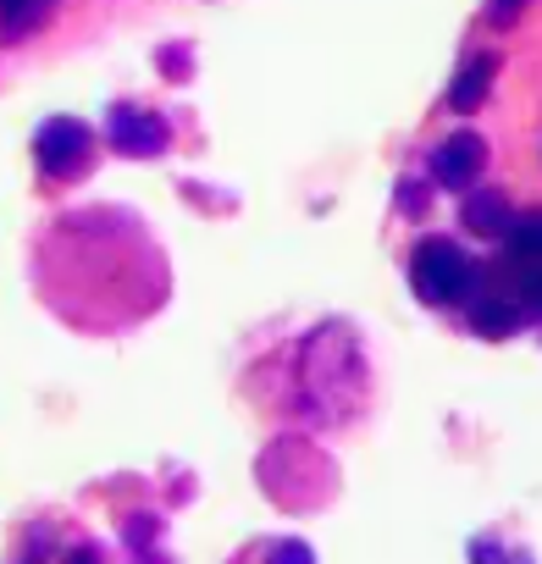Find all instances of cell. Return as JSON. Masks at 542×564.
Listing matches in <instances>:
<instances>
[{
  "mask_svg": "<svg viewBox=\"0 0 542 564\" xmlns=\"http://www.w3.org/2000/svg\"><path fill=\"white\" fill-rule=\"evenodd\" d=\"M34 289L67 327L106 338L144 327L166 305L172 271L139 210L78 205L40 232Z\"/></svg>",
  "mask_w": 542,
  "mask_h": 564,
  "instance_id": "obj_1",
  "label": "cell"
},
{
  "mask_svg": "<svg viewBox=\"0 0 542 564\" xmlns=\"http://www.w3.org/2000/svg\"><path fill=\"white\" fill-rule=\"evenodd\" d=\"M34 155H40V166H45V177H67V183H78V177H89V166H95V139H89V128L84 122H45L40 128V139H34Z\"/></svg>",
  "mask_w": 542,
  "mask_h": 564,
  "instance_id": "obj_2",
  "label": "cell"
}]
</instances>
